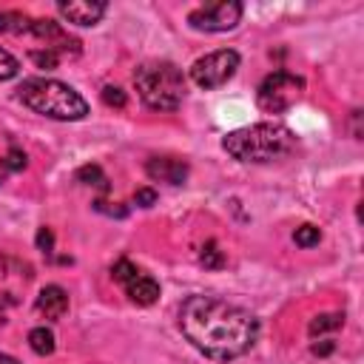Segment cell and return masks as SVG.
I'll return each instance as SVG.
<instances>
[{"mask_svg":"<svg viewBox=\"0 0 364 364\" xmlns=\"http://www.w3.org/2000/svg\"><path fill=\"white\" fill-rule=\"evenodd\" d=\"M179 330L202 355L213 361H230L256 344L259 321L239 304L199 293L182 301Z\"/></svg>","mask_w":364,"mask_h":364,"instance_id":"cell-1","label":"cell"},{"mask_svg":"<svg viewBox=\"0 0 364 364\" xmlns=\"http://www.w3.org/2000/svg\"><path fill=\"white\" fill-rule=\"evenodd\" d=\"M296 145V136L282 122H253L230 131L222 148L239 162H273Z\"/></svg>","mask_w":364,"mask_h":364,"instance_id":"cell-2","label":"cell"},{"mask_svg":"<svg viewBox=\"0 0 364 364\" xmlns=\"http://www.w3.org/2000/svg\"><path fill=\"white\" fill-rule=\"evenodd\" d=\"M17 100L31 108L34 114H43L48 119H63L74 122L88 114V102L65 82L60 80H46V77H28L17 88Z\"/></svg>","mask_w":364,"mask_h":364,"instance_id":"cell-3","label":"cell"},{"mask_svg":"<svg viewBox=\"0 0 364 364\" xmlns=\"http://www.w3.org/2000/svg\"><path fill=\"white\" fill-rule=\"evenodd\" d=\"M134 88L139 100L154 111H176L188 91L182 68L168 60L142 63L134 71Z\"/></svg>","mask_w":364,"mask_h":364,"instance_id":"cell-4","label":"cell"},{"mask_svg":"<svg viewBox=\"0 0 364 364\" xmlns=\"http://www.w3.org/2000/svg\"><path fill=\"white\" fill-rule=\"evenodd\" d=\"M304 91V80L299 74H290V71H273L262 80L259 91H256V102L262 111L267 114H282L287 111L290 105L299 102Z\"/></svg>","mask_w":364,"mask_h":364,"instance_id":"cell-5","label":"cell"},{"mask_svg":"<svg viewBox=\"0 0 364 364\" xmlns=\"http://www.w3.org/2000/svg\"><path fill=\"white\" fill-rule=\"evenodd\" d=\"M236 68H239V54L233 48H219L199 57L191 65V80L199 88H219L236 74Z\"/></svg>","mask_w":364,"mask_h":364,"instance_id":"cell-6","label":"cell"},{"mask_svg":"<svg viewBox=\"0 0 364 364\" xmlns=\"http://www.w3.org/2000/svg\"><path fill=\"white\" fill-rule=\"evenodd\" d=\"M111 276L122 284V290H125V296L134 301V304H139V307H148V304H154L156 299H159V284H156V279H151L148 273H142L134 262H128V259H119L114 267H111Z\"/></svg>","mask_w":364,"mask_h":364,"instance_id":"cell-7","label":"cell"},{"mask_svg":"<svg viewBox=\"0 0 364 364\" xmlns=\"http://www.w3.org/2000/svg\"><path fill=\"white\" fill-rule=\"evenodd\" d=\"M242 20V3L236 0H222V3H210V6H202V9H193L188 14V26L196 28V31H230L236 28Z\"/></svg>","mask_w":364,"mask_h":364,"instance_id":"cell-8","label":"cell"},{"mask_svg":"<svg viewBox=\"0 0 364 364\" xmlns=\"http://www.w3.org/2000/svg\"><path fill=\"white\" fill-rule=\"evenodd\" d=\"M31 34L43 43L46 51H54L60 60L80 54V43H77L60 23H54V20H34V23H31Z\"/></svg>","mask_w":364,"mask_h":364,"instance_id":"cell-9","label":"cell"},{"mask_svg":"<svg viewBox=\"0 0 364 364\" xmlns=\"http://www.w3.org/2000/svg\"><path fill=\"white\" fill-rule=\"evenodd\" d=\"M145 173L154 182H168V185H182L188 179V162L179 156H151L145 162Z\"/></svg>","mask_w":364,"mask_h":364,"instance_id":"cell-10","label":"cell"},{"mask_svg":"<svg viewBox=\"0 0 364 364\" xmlns=\"http://www.w3.org/2000/svg\"><path fill=\"white\" fill-rule=\"evenodd\" d=\"M105 3H97V0H71V3H57V11L74 23V26H97L105 14Z\"/></svg>","mask_w":364,"mask_h":364,"instance_id":"cell-11","label":"cell"},{"mask_svg":"<svg viewBox=\"0 0 364 364\" xmlns=\"http://www.w3.org/2000/svg\"><path fill=\"white\" fill-rule=\"evenodd\" d=\"M34 310H37L40 316H46L48 321H57V318H63L65 310H68V293H65L60 284H46V287L40 290L37 301H34Z\"/></svg>","mask_w":364,"mask_h":364,"instance_id":"cell-12","label":"cell"},{"mask_svg":"<svg viewBox=\"0 0 364 364\" xmlns=\"http://www.w3.org/2000/svg\"><path fill=\"white\" fill-rule=\"evenodd\" d=\"M34 17L23 11H0V34H31Z\"/></svg>","mask_w":364,"mask_h":364,"instance_id":"cell-13","label":"cell"},{"mask_svg":"<svg viewBox=\"0 0 364 364\" xmlns=\"http://www.w3.org/2000/svg\"><path fill=\"white\" fill-rule=\"evenodd\" d=\"M28 347L37 353V355H51L54 353V333L48 327H34L28 333Z\"/></svg>","mask_w":364,"mask_h":364,"instance_id":"cell-14","label":"cell"},{"mask_svg":"<svg viewBox=\"0 0 364 364\" xmlns=\"http://www.w3.org/2000/svg\"><path fill=\"white\" fill-rule=\"evenodd\" d=\"M344 327V313H321L310 321V336H321V333H330V330H338Z\"/></svg>","mask_w":364,"mask_h":364,"instance_id":"cell-15","label":"cell"},{"mask_svg":"<svg viewBox=\"0 0 364 364\" xmlns=\"http://www.w3.org/2000/svg\"><path fill=\"white\" fill-rule=\"evenodd\" d=\"M77 182L91 185V188H100V191H105V188H108V176L102 173V168H100V165H82V168L77 171Z\"/></svg>","mask_w":364,"mask_h":364,"instance_id":"cell-16","label":"cell"},{"mask_svg":"<svg viewBox=\"0 0 364 364\" xmlns=\"http://www.w3.org/2000/svg\"><path fill=\"white\" fill-rule=\"evenodd\" d=\"M199 264L208 267V270H219V267L225 264V256H222V250L216 247V242L202 245V250H199Z\"/></svg>","mask_w":364,"mask_h":364,"instance_id":"cell-17","label":"cell"},{"mask_svg":"<svg viewBox=\"0 0 364 364\" xmlns=\"http://www.w3.org/2000/svg\"><path fill=\"white\" fill-rule=\"evenodd\" d=\"M318 239H321V230H318L316 225H301V228H296V233H293V242H296L299 247H313V245H318Z\"/></svg>","mask_w":364,"mask_h":364,"instance_id":"cell-18","label":"cell"},{"mask_svg":"<svg viewBox=\"0 0 364 364\" xmlns=\"http://www.w3.org/2000/svg\"><path fill=\"white\" fill-rule=\"evenodd\" d=\"M23 168H26V154H23V151H17V148H11V151L0 159V171H3V173L23 171Z\"/></svg>","mask_w":364,"mask_h":364,"instance_id":"cell-19","label":"cell"},{"mask_svg":"<svg viewBox=\"0 0 364 364\" xmlns=\"http://www.w3.org/2000/svg\"><path fill=\"white\" fill-rule=\"evenodd\" d=\"M17 71H20V63H17L6 48H0V82L17 77Z\"/></svg>","mask_w":364,"mask_h":364,"instance_id":"cell-20","label":"cell"},{"mask_svg":"<svg viewBox=\"0 0 364 364\" xmlns=\"http://www.w3.org/2000/svg\"><path fill=\"white\" fill-rule=\"evenodd\" d=\"M28 57H31L34 65H40V68H46V71H48V68H57V63H60V57H57L54 51H46V48H40V51L34 48V51H28Z\"/></svg>","mask_w":364,"mask_h":364,"instance_id":"cell-21","label":"cell"},{"mask_svg":"<svg viewBox=\"0 0 364 364\" xmlns=\"http://www.w3.org/2000/svg\"><path fill=\"white\" fill-rule=\"evenodd\" d=\"M102 102L111 105V108H125L128 97H125L122 88H117V85H105V88H102Z\"/></svg>","mask_w":364,"mask_h":364,"instance_id":"cell-22","label":"cell"},{"mask_svg":"<svg viewBox=\"0 0 364 364\" xmlns=\"http://www.w3.org/2000/svg\"><path fill=\"white\" fill-rule=\"evenodd\" d=\"M37 247L43 253H51L54 250V233H51V228H40L37 230Z\"/></svg>","mask_w":364,"mask_h":364,"instance_id":"cell-23","label":"cell"},{"mask_svg":"<svg viewBox=\"0 0 364 364\" xmlns=\"http://www.w3.org/2000/svg\"><path fill=\"white\" fill-rule=\"evenodd\" d=\"M134 202H136L139 208H151V205L156 202V191H151V188H139V191L134 193Z\"/></svg>","mask_w":364,"mask_h":364,"instance_id":"cell-24","label":"cell"},{"mask_svg":"<svg viewBox=\"0 0 364 364\" xmlns=\"http://www.w3.org/2000/svg\"><path fill=\"white\" fill-rule=\"evenodd\" d=\"M108 205H111V202H102V199H100L94 208H97L100 213H108V216H119V219L128 213V208H122V205H114V208H108Z\"/></svg>","mask_w":364,"mask_h":364,"instance_id":"cell-25","label":"cell"},{"mask_svg":"<svg viewBox=\"0 0 364 364\" xmlns=\"http://www.w3.org/2000/svg\"><path fill=\"white\" fill-rule=\"evenodd\" d=\"M333 350V341H324V344H313V353L316 355H327Z\"/></svg>","mask_w":364,"mask_h":364,"instance_id":"cell-26","label":"cell"},{"mask_svg":"<svg viewBox=\"0 0 364 364\" xmlns=\"http://www.w3.org/2000/svg\"><path fill=\"white\" fill-rule=\"evenodd\" d=\"M0 364H17V358H11V355H3V353H0Z\"/></svg>","mask_w":364,"mask_h":364,"instance_id":"cell-27","label":"cell"},{"mask_svg":"<svg viewBox=\"0 0 364 364\" xmlns=\"http://www.w3.org/2000/svg\"><path fill=\"white\" fill-rule=\"evenodd\" d=\"M3 176H6V173H3V171H0V182H3Z\"/></svg>","mask_w":364,"mask_h":364,"instance_id":"cell-28","label":"cell"}]
</instances>
